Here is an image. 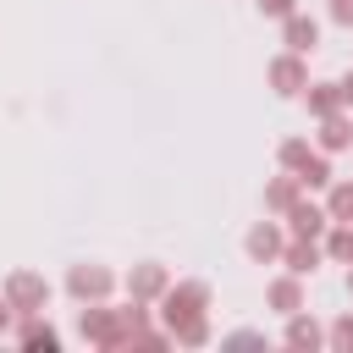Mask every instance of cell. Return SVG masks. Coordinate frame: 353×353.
Segmentation results:
<instances>
[{
  "mask_svg": "<svg viewBox=\"0 0 353 353\" xmlns=\"http://www.w3.org/2000/svg\"><path fill=\"white\" fill-rule=\"evenodd\" d=\"M287 39H292V50H309V44H314V22L292 17V22H287Z\"/></svg>",
  "mask_w": 353,
  "mask_h": 353,
  "instance_id": "cell-1",
  "label": "cell"
},
{
  "mask_svg": "<svg viewBox=\"0 0 353 353\" xmlns=\"http://www.w3.org/2000/svg\"><path fill=\"white\" fill-rule=\"evenodd\" d=\"M276 83H281V94H292L298 88V66L292 61H276Z\"/></svg>",
  "mask_w": 353,
  "mask_h": 353,
  "instance_id": "cell-2",
  "label": "cell"
},
{
  "mask_svg": "<svg viewBox=\"0 0 353 353\" xmlns=\"http://www.w3.org/2000/svg\"><path fill=\"white\" fill-rule=\"evenodd\" d=\"M72 287H77V292H99V287H105V276H99V270H77V276H72Z\"/></svg>",
  "mask_w": 353,
  "mask_h": 353,
  "instance_id": "cell-3",
  "label": "cell"
},
{
  "mask_svg": "<svg viewBox=\"0 0 353 353\" xmlns=\"http://www.w3.org/2000/svg\"><path fill=\"white\" fill-rule=\"evenodd\" d=\"M292 221H298V232H320V210H292Z\"/></svg>",
  "mask_w": 353,
  "mask_h": 353,
  "instance_id": "cell-4",
  "label": "cell"
},
{
  "mask_svg": "<svg viewBox=\"0 0 353 353\" xmlns=\"http://www.w3.org/2000/svg\"><path fill=\"white\" fill-rule=\"evenodd\" d=\"M248 248H254V254H270V248H276V237H270V232H254V237H248Z\"/></svg>",
  "mask_w": 353,
  "mask_h": 353,
  "instance_id": "cell-5",
  "label": "cell"
},
{
  "mask_svg": "<svg viewBox=\"0 0 353 353\" xmlns=\"http://www.w3.org/2000/svg\"><path fill=\"white\" fill-rule=\"evenodd\" d=\"M325 143H331V149H336V143H347V127H342V121H331V127H325Z\"/></svg>",
  "mask_w": 353,
  "mask_h": 353,
  "instance_id": "cell-6",
  "label": "cell"
},
{
  "mask_svg": "<svg viewBox=\"0 0 353 353\" xmlns=\"http://www.w3.org/2000/svg\"><path fill=\"white\" fill-rule=\"evenodd\" d=\"M314 265V248H292V270H309Z\"/></svg>",
  "mask_w": 353,
  "mask_h": 353,
  "instance_id": "cell-7",
  "label": "cell"
},
{
  "mask_svg": "<svg viewBox=\"0 0 353 353\" xmlns=\"http://www.w3.org/2000/svg\"><path fill=\"white\" fill-rule=\"evenodd\" d=\"M336 215H353V188H342V193H336Z\"/></svg>",
  "mask_w": 353,
  "mask_h": 353,
  "instance_id": "cell-8",
  "label": "cell"
},
{
  "mask_svg": "<svg viewBox=\"0 0 353 353\" xmlns=\"http://www.w3.org/2000/svg\"><path fill=\"white\" fill-rule=\"evenodd\" d=\"M336 22H353V0H336Z\"/></svg>",
  "mask_w": 353,
  "mask_h": 353,
  "instance_id": "cell-9",
  "label": "cell"
}]
</instances>
